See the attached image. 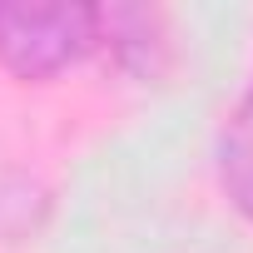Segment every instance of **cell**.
<instances>
[{"mask_svg":"<svg viewBox=\"0 0 253 253\" xmlns=\"http://www.w3.org/2000/svg\"><path fill=\"white\" fill-rule=\"evenodd\" d=\"M99 40V10L75 0H0V65L20 80H50Z\"/></svg>","mask_w":253,"mask_h":253,"instance_id":"cell-1","label":"cell"},{"mask_svg":"<svg viewBox=\"0 0 253 253\" xmlns=\"http://www.w3.org/2000/svg\"><path fill=\"white\" fill-rule=\"evenodd\" d=\"M218 174L243 218H253V89L238 99V109L223 124V144H218Z\"/></svg>","mask_w":253,"mask_h":253,"instance_id":"cell-2","label":"cell"},{"mask_svg":"<svg viewBox=\"0 0 253 253\" xmlns=\"http://www.w3.org/2000/svg\"><path fill=\"white\" fill-rule=\"evenodd\" d=\"M104 35H109L114 55L129 65V70L154 75V50L164 45L159 15H154V10H139V5H109V10H99V40H104Z\"/></svg>","mask_w":253,"mask_h":253,"instance_id":"cell-3","label":"cell"}]
</instances>
